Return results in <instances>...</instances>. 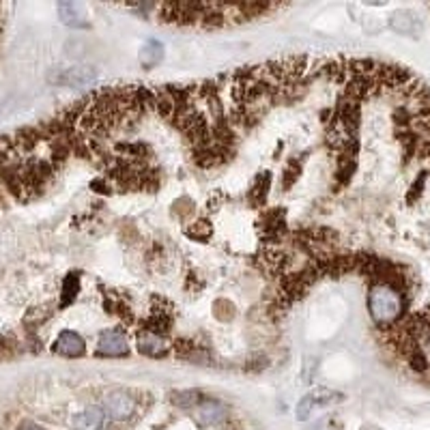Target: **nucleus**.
Wrapping results in <instances>:
<instances>
[{"mask_svg":"<svg viewBox=\"0 0 430 430\" xmlns=\"http://www.w3.org/2000/svg\"><path fill=\"white\" fill-rule=\"evenodd\" d=\"M260 235L262 241L269 245H276L278 241L284 239L286 235V211L284 209H272L265 213V218L260 220Z\"/></svg>","mask_w":430,"mask_h":430,"instance_id":"7ed1b4c3","label":"nucleus"},{"mask_svg":"<svg viewBox=\"0 0 430 430\" xmlns=\"http://www.w3.org/2000/svg\"><path fill=\"white\" fill-rule=\"evenodd\" d=\"M426 179H428V175H426V173H422V175H419V177L413 181L411 190L407 192V204L417 202V198L422 196V190H424V185H426Z\"/></svg>","mask_w":430,"mask_h":430,"instance_id":"aec40b11","label":"nucleus"},{"mask_svg":"<svg viewBox=\"0 0 430 430\" xmlns=\"http://www.w3.org/2000/svg\"><path fill=\"white\" fill-rule=\"evenodd\" d=\"M170 400H173V405H177L181 409H196L204 398L196 390H185V392H173Z\"/></svg>","mask_w":430,"mask_h":430,"instance_id":"a211bd4d","label":"nucleus"},{"mask_svg":"<svg viewBox=\"0 0 430 430\" xmlns=\"http://www.w3.org/2000/svg\"><path fill=\"white\" fill-rule=\"evenodd\" d=\"M97 80V69L95 67H71L61 76V82L67 86H84Z\"/></svg>","mask_w":430,"mask_h":430,"instance_id":"f8f14e48","label":"nucleus"},{"mask_svg":"<svg viewBox=\"0 0 430 430\" xmlns=\"http://www.w3.org/2000/svg\"><path fill=\"white\" fill-rule=\"evenodd\" d=\"M185 237H190L192 241H207L213 235V226L209 220H196L190 226H185Z\"/></svg>","mask_w":430,"mask_h":430,"instance_id":"f3484780","label":"nucleus"},{"mask_svg":"<svg viewBox=\"0 0 430 430\" xmlns=\"http://www.w3.org/2000/svg\"><path fill=\"white\" fill-rule=\"evenodd\" d=\"M196 417L202 426H213L226 417V409L218 400H202L196 407Z\"/></svg>","mask_w":430,"mask_h":430,"instance_id":"9b49d317","label":"nucleus"},{"mask_svg":"<svg viewBox=\"0 0 430 430\" xmlns=\"http://www.w3.org/2000/svg\"><path fill=\"white\" fill-rule=\"evenodd\" d=\"M368 310L376 327L392 330L407 310V297L385 284H372L368 293Z\"/></svg>","mask_w":430,"mask_h":430,"instance_id":"f257e3e1","label":"nucleus"},{"mask_svg":"<svg viewBox=\"0 0 430 430\" xmlns=\"http://www.w3.org/2000/svg\"><path fill=\"white\" fill-rule=\"evenodd\" d=\"M5 13H7V7L0 5V33H3V26H5Z\"/></svg>","mask_w":430,"mask_h":430,"instance_id":"5701e85b","label":"nucleus"},{"mask_svg":"<svg viewBox=\"0 0 430 430\" xmlns=\"http://www.w3.org/2000/svg\"><path fill=\"white\" fill-rule=\"evenodd\" d=\"M161 59H164V47H161V43H157V41H149L144 47H142V52H140V63H142V67H155V65H159L161 63Z\"/></svg>","mask_w":430,"mask_h":430,"instance_id":"2eb2a0df","label":"nucleus"},{"mask_svg":"<svg viewBox=\"0 0 430 430\" xmlns=\"http://www.w3.org/2000/svg\"><path fill=\"white\" fill-rule=\"evenodd\" d=\"M18 430H47V428H43V426H39V424H35V422H22V424L18 426Z\"/></svg>","mask_w":430,"mask_h":430,"instance_id":"4be33fe9","label":"nucleus"},{"mask_svg":"<svg viewBox=\"0 0 430 430\" xmlns=\"http://www.w3.org/2000/svg\"><path fill=\"white\" fill-rule=\"evenodd\" d=\"M91 187H93V192H99V194H112V185L110 183H108V179H95L93 183H91Z\"/></svg>","mask_w":430,"mask_h":430,"instance_id":"412c9836","label":"nucleus"},{"mask_svg":"<svg viewBox=\"0 0 430 430\" xmlns=\"http://www.w3.org/2000/svg\"><path fill=\"white\" fill-rule=\"evenodd\" d=\"M59 16H61L63 24H67L71 28H88L91 26L84 7L78 3H59Z\"/></svg>","mask_w":430,"mask_h":430,"instance_id":"1a4fd4ad","label":"nucleus"},{"mask_svg":"<svg viewBox=\"0 0 430 430\" xmlns=\"http://www.w3.org/2000/svg\"><path fill=\"white\" fill-rule=\"evenodd\" d=\"M338 400H342V396L336 394V392L316 390V392L303 396V400L297 405V419L303 422V419H308L314 411H318V409H322V407H327V405H334V402H338Z\"/></svg>","mask_w":430,"mask_h":430,"instance_id":"423d86ee","label":"nucleus"},{"mask_svg":"<svg viewBox=\"0 0 430 430\" xmlns=\"http://www.w3.org/2000/svg\"><path fill=\"white\" fill-rule=\"evenodd\" d=\"M105 422V413L101 407H88L82 413L74 415V430H101Z\"/></svg>","mask_w":430,"mask_h":430,"instance_id":"9d476101","label":"nucleus"},{"mask_svg":"<svg viewBox=\"0 0 430 430\" xmlns=\"http://www.w3.org/2000/svg\"><path fill=\"white\" fill-rule=\"evenodd\" d=\"M103 413L110 415L112 419H129L136 411V400L125 394V392H110L105 398H103Z\"/></svg>","mask_w":430,"mask_h":430,"instance_id":"39448f33","label":"nucleus"},{"mask_svg":"<svg viewBox=\"0 0 430 430\" xmlns=\"http://www.w3.org/2000/svg\"><path fill=\"white\" fill-rule=\"evenodd\" d=\"M407 361H409V366L415 370V372H426L428 370V355L417 347V349H413L409 355H407Z\"/></svg>","mask_w":430,"mask_h":430,"instance_id":"6ab92c4d","label":"nucleus"},{"mask_svg":"<svg viewBox=\"0 0 430 430\" xmlns=\"http://www.w3.org/2000/svg\"><path fill=\"white\" fill-rule=\"evenodd\" d=\"M95 355L99 357H127L129 355V340L121 330H105L97 338Z\"/></svg>","mask_w":430,"mask_h":430,"instance_id":"f03ea898","label":"nucleus"},{"mask_svg":"<svg viewBox=\"0 0 430 430\" xmlns=\"http://www.w3.org/2000/svg\"><path fill=\"white\" fill-rule=\"evenodd\" d=\"M301 170H303V161L301 157H291L286 161V166H284V175H282V187L284 190H291L297 179L301 177Z\"/></svg>","mask_w":430,"mask_h":430,"instance_id":"dca6fc26","label":"nucleus"},{"mask_svg":"<svg viewBox=\"0 0 430 430\" xmlns=\"http://www.w3.org/2000/svg\"><path fill=\"white\" fill-rule=\"evenodd\" d=\"M392 28H396L402 35H415V33H419V22H417V18L413 13L398 11L392 18Z\"/></svg>","mask_w":430,"mask_h":430,"instance_id":"4468645a","label":"nucleus"},{"mask_svg":"<svg viewBox=\"0 0 430 430\" xmlns=\"http://www.w3.org/2000/svg\"><path fill=\"white\" fill-rule=\"evenodd\" d=\"M78 293H80V274H78V272H71V274H69V276H65V280H63V289H61V301H59V308H61V310L69 308V306L76 301Z\"/></svg>","mask_w":430,"mask_h":430,"instance_id":"ddd939ff","label":"nucleus"},{"mask_svg":"<svg viewBox=\"0 0 430 430\" xmlns=\"http://www.w3.org/2000/svg\"><path fill=\"white\" fill-rule=\"evenodd\" d=\"M272 173L269 170H260L254 181H252V187H250V194H248V200L250 204L254 207H265L267 202V196H269V190H272Z\"/></svg>","mask_w":430,"mask_h":430,"instance_id":"6e6552de","label":"nucleus"},{"mask_svg":"<svg viewBox=\"0 0 430 430\" xmlns=\"http://www.w3.org/2000/svg\"><path fill=\"white\" fill-rule=\"evenodd\" d=\"M136 347L138 351L144 355V357H153V359H161L166 357L168 351H170V342L166 336H157L153 332H146V330H138L136 332Z\"/></svg>","mask_w":430,"mask_h":430,"instance_id":"20e7f679","label":"nucleus"},{"mask_svg":"<svg viewBox=\"0 0 430 430\" xmlns=\"http://www.w3.org/2000/svg\"><path fill=\"white\" fill-rule=\"evenodd\" d=\"M54 353L57 355H63V357H82L84 351H86V344H84V338L71 330H65L59 334L57 342H54Z\"/></svg>","mask_w":430,"mask_h":430,"instance_id":"0eeeda50","label":"nucleus"}]
</instances>
